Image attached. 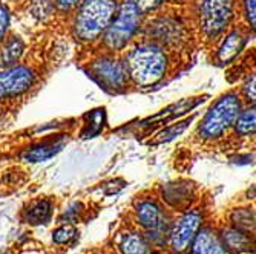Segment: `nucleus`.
Segmentation results:
<instances>
[{
	"label": "nucleus",
	"mask_w": 256,
	"mask_h": 254,
	"mask_svg": "<svg viewBox=\"0 0 256 254\" xmlns=\"http://www.w3.org/2000/svg\"><path fill=\"white\" fill-rule=\"evenodd\" d=\"M92 72L94 77L106 87H123L128 80V69L126 64L115 58H100L92 64Z\"/></svg>",
	"instance_id": "7"
},
{
	"label": "nucleus",
	"mask_w": 256,
	"mask_h": 254,
	"mask_svg": "<svg viewBox=\"0 0 256 254\" xmlns=\"http://www.w3.org/2000/svg\"><path fill=\"white\" fill-rule=\"evenodd\" d=\"M201 225V216L195 212L184 215L178 219L170 232V245L175 251H184L188 248Z\"/></svg>",
	"instance_id": "8"
},
{
	"label": "nucleus",
	"mask_w": 256,
	"mask_h": 254,
	"mask_svg": "<svg viewBox=\"0 0 256 254\" xmlns=\"http://www.w3.org/2000/svg\"><path fill=\"white\" fill-rule=\"evenodd\" d=\"M51 218V202L50 201H37L32 204L25 213V221L32 225H40L44 224Z\"/></svg>",
	"instance_id": "13"
},
{
	"label": "nucleus",
	"mask_w": 256,
	"mask_h": 254,
	"mask_svg": "<svg viewBox=\"0 0 256 254\" xmlns=\"http://www.w3.org/2000/svg\"><path fill=\"white\" fill-rule=\"evenodd\" d=\"M136 215L143 227H146L150 232H162L166 228L164 215L161 209L152 201H144L136 207Z\"/></svg>",
	"instance_id": "10"
},
{
	"label": "nucleus",
	"mask_w": 256,
	"mask_h": 254,
	"mask_svg": "<svg viewBox=\"0 0 256 254\" xmlns=\"http://www.w3.org/2000/svg\"><path fill=\"white\" fill-rule=\"evenodd\" d=\"M123 254H149V247L140 235H128L122 242Z\"/></svg>",
	"instance_id": "15"
},
{
	"label": "nucleus",
	"mask_w": 256,
	"mask_h": 254,
	"mask_svg": "<svg viewBox=\"0 0 256 254\" xmlns=\"http://www.w3.org/2000/svg\"><path fill=\"white\" fill-rule=\"evenodd\" d=\"M232 12H234L232 0H204L200 9L201 28L204 34L208 37H216L221 34L228 25Z\"/></svg>",
	"instance_id": "5"
},
{
	"label": "nucleus",
	"mask_w": 256,
	"mask_h": 254,
	"mask_svg": "<svg viewBox=\"0 0 256 254\" xmlns=\"http://www.w3.org/2000/svg\"><path fill=\"white\" fill-rule=\"evenodd\" d=\"M140 15L142 12L138 11L134 0H124L117 17L114 15L112 21L106 28V43L112 49H122L132 38L140 25Z\"/></svg>",
	"instance_id": "4"
},
{
	"label": "nucleus",
	"mask_w": 256,
	"mask_h": 254,
	"mask_svg": "<svg viewBox=\"0 0 256 254\" xmlns=\"http://www.w3.org/2000/svg\"><path fill=\"white\" fill-rule=\"evenodd\" d=\"M168 58L154 44H143L134 49L126 60L128 75L138 86H154L166 74Z\"/></svg>",
	"instance_id": "1"
},
{
	"label": "nucleus",
	"mask_w": 256,
	"mask_h": 254,
	"mask_svg": "<svg viewBox=\"0 0 256 254\" xmlns=\"http://www.w3.org/2000/svg\"><path fill=\"white\" fill-rule=\"evenodd\" d=\"M241 112V100L236 94H226L207 110L202 118L198 133L204 140H214L221 136L232 124L235 123Z\"/></svg>",
	"instance_id": "3"
},
{
	"label": "nucleus",
	"mask_w": 256,
	"mask_h": 254,
	"mask_svg": "<svg viewBox=\"0 0 256 254\" xmlns=\"http://www.w3.org/2000/svg\"><path fill=\"white\" fill-rule=\"evenodd\" d=\"M34 74L26 66H11L0 71V100L17 97L34 83Z\"/></svg>",
	"instance_id": "6"
},
{
	"label": "nucleus",
	"mask_w": 256,
	"mask_h": 254,
	"mask_svg": "<svg viewBox=\"0 0 256 254\" xmlns=\"http://www.w3.org/2000/svg\"><path fill=\"white\" fill-rule=\"evenodd\" d=\"M63 146H64L63 140L42 143V144H37V146L28 149L22 155V159L26 161V163H43V161H48V159L54 158L63 149Z\"/></svg>",
	"instance_id": "11"
},
{
	"label": "nucleus",
	"mask_w": 256,
	"mask_h": 254,
	"mask_svg": "<svg viewBox=\"0 0 256 254\" xmlns=\"http://www.w3.org/2000/svg\"><path fill=\"white\" fill-rule=\"evenodd\" d=\"M190 121H192V118L184 120V121H180V123H176V124L169 126V127L164 129V130H161L150 144H162V143H169V141H172L174 138H176L178 135H181L186 129H188V126L190 124Z\"/></svg>",
	"instance_id": "18"
},
{
	"label": "nucleus",
	"mask_w": 256,
	"mask_h": 254,
	"mask_svg": "<svg viewBox=\"0 0 256 254\" xmlns=\"http://www.w3.org/2000/svg\"><path fill=\"white\" fill-rule=\"evenodd\" d=\"M244 44H246V37L240 31L230 32L218 51V61L221 64H226L232 60H235L238 54L242 51Z\"/></svg>",
	"instance_id": "12"
},
{
	"label": "nucleus",
	"mask_w": 256,
	"mask_h": 254,
	"mask_svg": "<svg viewBox=\"0 0 256 254\" xmlns=\"http://www.w3.org/2000/svg\"><path fill=\"white\" fill-rule=\"evenodd\" d=\"M192 242V254H228L226 244L210 230H201Z\"/></svg>",
	"instance_id": "9"
},
{
	"label": "nucleus",
	"mask_w": 256,
	"mask_h": 254,
	"mask_svg": "<svg viewBox=\"0 0 256 254\" xmlns=\"http://www.w3.org/2000/svg\"><path fill=\"white\" fill-rule=\"evenodd\" d=\"M234 222L238 225V228L241 230H253L254 227V216H253V212L252 210H247V209H242V210H236L232 216Z\"/></svg>",
	"instance_id": "20"
},
{
	"label": "nucleus",
	"mask_w": 256,
	"mask_h": 254,
	"mask_svg": "<svg viewBox=\"0 0 256 254\" xmlns=\"http://www.w3.org/2000/svg\"><path fill=\"white\" fill-rule=\"evenodd\" d=\"M244 95L248 101L254 103V98H256V92H254V77L252 75V78L244 84Z\"/></svg>",
	"instance_id": "25"
},
{
	"label": "nucleus",
	"mask_w": 256,
	"mask_h": 254,
	"mask_svg": "<svg viewBox=\"0 0 256 254\" xmlns=\"http://www.w3.org/2000/svg\"><path fill=\"white\" fill-rule=\"evenodd\" d=\"M8 25H10V12H8V8L5 5L0 3V40L5 37L6 29H8Z\"/></svg>",
	"instance_id": "24"
},
{
	"label": "nucleus",
	"mask_w": 256,
	"mask_h": 254,
	"mask_svg": "<svg viewBox=\"0 0 256 254\" xmlns=\"http://www.w3.org/2000/svg\"><path fill=\"white\" fill-rule=\"evenodd\" d=\"M86 118H89V123L86 124V130L83 132L84 138H94L98 135L104 126V109H97L92 110L86 115Z\"/></svg>",
	"instance_id": "16"
},
{
	"label": "nucleus",
	"mask_w": 256,
	"mask_h": 254,
	"mask_svg": "<svg viewBox=\"0 0 256 254\" xmlns=\"http://www.w3.org/2000/svg\"><path fill=\"white\" fill-rule=\"evenodd\" d=\"M76 233H77L76 227L68 224V225H63V227L56 230V232L52 233V239L57 244H68L69 241H71L76 236Z\"/></svg>",
	"instance_id": "21"
},
{
	"label": "nucleus",
	"mask_w": 256,
	"mask_h": 254,
	"mask_svg": "<svg viewBox=\"0 0 256 254\" xmlns=\"http://www.w3.org/2000/svg\"><path fill=\"white\" fill-rule=\"evenodd\" d=\"M256 0H244V14L252 28L256 25Z\"/></svg>",
	"instance_id": "23"
},
{
	"label": "nucleus",
	"mask_w": 256,
	"mask_h": 254,
	"mask_svg": "<svg viewBox=\"0 0 256 254\" xmlns=\"http://www.w3.org/2000/svg\"><path fill=\"white\" fill-rule=\"evenodd\" d=\"M224 244L235 251H246L248 250L250 241L241 230H227L224 232Z\"/></svg>",
	"instance_id": "17"
},
{
	"label": "nucleus",
	"mask_w": 256,
	"mask_h": 254,
	"mask_svg": "<svg viewBox=\"0 0 256 254\" xmlns=\"http://www.w3.org/2000/svg\"><path fill=\"white\" fill-rule=\"evenodd\" d=\"M138 11L142 14H146V12H150L154 9H156L164 0H134Z\"/></svg>",
	"instance_id": "22"
},
{
	"label": "nucleus",
	"mask_w": 256,
	"mask_h": 254,
	"mask_svg": "<svg viewBox=\"0 0 256 254\" xmlns=\"http://www.w3.org/2000/svg\"><path fill=\"white\" fill-rule=\"evenodd\" d=\"M22 52H23V41L20 40V37H11L4 46V54H2L4 63L12 66L16 60H18Z\"/></svg>",
	"instance_id": "19"
},
{
	"label": "nucleus",
	"mask_w": 256,
	"mask_h": 254,
	"mask_svg": "<svg viewBox=\"0 0 256 254\" xmlns=\"http://www.w3.org/2000/svg\"><path fill=\"white\" fill-rule=\"evenodd\" d=\"M254 124H256V115H254V107H250L247 110H242L238 113L235 120V127L236 133L241 136H248L253 135L254 132Z\"/></svg>",
	"instance_id": "14"
},
{
	"label": "nucleus",
	"mask_w": 256,
	"mask_h": 254,
	"mask_svg": "<svg viewBox=\"0 0 256 254\" xmlns=\"http://www.w3.org/2000/svg\"><path fill=\"white\" fill-rule=\"evenodd\" d=\"M83 0H57V5L60 9H71L77 5H80Z\"/></svg>",
	"instance_id": "26"
},
{
	"label": "nucleus",
	"mask_w": 256,
	"mask_h": 254,
	"mask_svg": "<svg viewBox=\"0 0 256 254\" xmlns=\"http://www.w3.org/2000/svg\"><path fill=\"white\" fill-rule=\"evenodd\" d=\"M76 18V34L84 41L97 38L112 21L117 5L115 0H86Z\"/></svg>",
	"instance_id": "2"
}]
</instances>
